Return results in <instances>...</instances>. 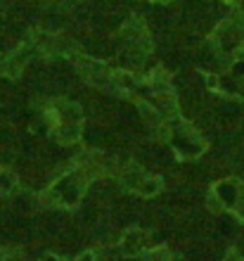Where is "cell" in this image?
I'll list each match as a JSON object with an SVG mask.
<instances>
[{"label":"cell","instance_id":"3","mask_svg":"<svg viewBox=\"0 0 244 261\" xmlns=\"http://www.w3.org/2000/svg\"><path fill=\"white\" fill-rule=\"evenodd\" d=\"M169 261H183L180 256H169Z\"/></svg>","mask_w":244,"mask_h":261},{"label":"cell","instance_id":"2","mask_svg":"<svg viewBox=\"0 0 244 261\" xmlns=\"http://www.w3.org/2000/svg\"><path fill=\"white\" fill-rule=\"evenodd\" d=\"M78 261H95V256H93V254H83Z\"/></svg>","mask_w":244,"mask_h":261},{"label":"cell","instance_id":"1","mask_svg":"<svg viewBox=\"0 0 244 261\" xmlns=\"http://www.w3.org/2000/svg\"><path fill=\"white\" fill-rule=\"evenodd\" d=\"M140 245H143V235L140 233H130L128 238L123 240V249H126V252H138Z\"/></svg>","mask_w":244,"mask_h":261}]
</instances>
